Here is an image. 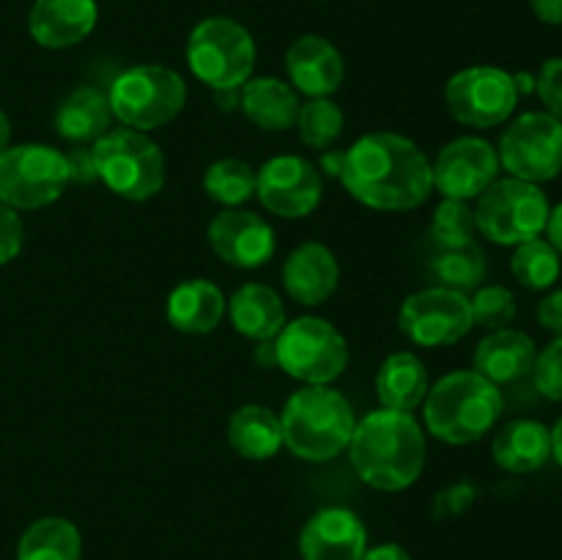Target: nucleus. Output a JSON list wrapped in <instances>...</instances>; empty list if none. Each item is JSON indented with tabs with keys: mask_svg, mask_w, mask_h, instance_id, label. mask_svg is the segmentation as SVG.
<instances>
[{
	"mask_svg": "<svg viewBox=\"0 0 562 560\" xmlns=\"http://www.w3.org/2000/svg\"><path fill=\"white\" fill-rule=\"evenodd\" d=\"M340 181L355 201L376 212H412L434 190L431 163L412 137L368 132L346 152Z\"/></svg>",
	"mask_w": 562,
	"mask_h": 560,
	"instance_id": "1",
	"label": "nucleus"
},
{
	"mask_svg": "<svg viewBox=\"0 0 562 560\" xmlns=\"http://www.w3.org/2000/svg\"><path fill=\"white\" fill-rule=\"evenodd\" d=\"M357 478L379 492H404L426 467V434L412 412L379 410L357 421L349 443Z\"/></svg>",
	"mask_w": 562,
	"mask_h": 560,
	"instance_id": "2",
	"label": "nucleus"
},
{
	"mask_svg": "<svg viewBox=\"0 0 562 560\" xmlns=\"http://www.w3.org/2000/svg\"><path fill=\"white\" fill-rule=\"evenodd\" d=\"M503 393L477 371H450L423 401L428 434L445 445H472L486 437L503 415Z\"/></svg>",
	"mask_w": 562,
	"mask_h": 560,
	"instance_id": "3",
	"label": "nucleus"
},
{
	"mask_svg": "<svg viewBox=\"0 0 562 560\" xmlns=\"http://www.w3.org/2000/svg\"><path fill=\"white\" fill-rule=\"evenodd\" d=\"M283 445L302 461H329L344 453L357 417L349 399L329 384H305L289 395L283 412Z\"/></svg>",
	"mask_w": 562,
	"mask_h": 560,
	"instance_id": "4",
	"label": "nucleus"
},
{
	"mask_svg": "<svg viewBox=\"0 0 562 560\" xmlns=\"http://www.w3.org/2000/svg\"><path fill=\"white\" fill-rule=\"evenodd\" d=\"M99 181L124 201H148L168 181V159L148 132L113 126L93 143Z\"/></svg>",
	"mask_w": 562,
	"mask_h": 560,
	"instance_id": "5",
	"label": "nucleus"
},
{
	"mask_svg": "<svg viewBox=\"0 0 562 560\" xmlns=\"http://www.w3.org/2000/svg\"><path fill=\"white\" fill-rule=\"evenodd\" d=\"M108 102L121 126L154 132L184 110L187 82L170 66L137 64L110 82Z\"/></svg>",
	"mask_w": 562,
	"mask_h": 560,
	"instance_id": "6",
	"label": "nucleus"
},
{
	"mask_svg": "<svg viewBox=\"0 0 562 560\" xmlns=\"http://www.w3.org/2000/svg\"><path fill=\"white\" fill-rule=\"evenodd\" d=\"M256 42L241 22L206 16L187 38V66L212 91H239L256 71Z\"/></svg>",
	"mask_w": 562,
	"mask_h": 560,
	"instance_id": "7",
	"label": "nucleus"
},
{
	"mask_svg": "<svg viewBox=\"0 0 562 560\" xmlns=\"http://www.w3.org/2000/svg\"><path fill=\"white\" fill-rule=\"evenodd\" d=\"M549 209L552 206H549V198L541 184L505 176L475 198L472 212H475V228L488 242L516 247L543 234Z\"/></svg>",
	"mask_w": 562,
	"mask_h": 560,
	"instance_id": "8",
	"label": "nucleus"
},
{
	"mask_svg": "<svg viewBox=\"0 0 562 560\" xmlns=\"http://www.w3.org/2000/svg\"><path fill=\"white\" fill-rule=\"evenodd\" d=\"M278 368L302 384H329L349 366V344L333 322L300 316L274 338Z\"/></svg>",
	"mask_w": 562,
	"mask_h": 560,
	"instance_id": "9",
	"label": "nucleus"
},
{
	"mask_svg": "<svg viewBox=\"0 0 562 560\" xmlns=\"http://www.w3.org/2000/svg\"><path fill=\"white\" fill-rule=\"evenodd\" d=\"M69 187L66 154L44 143L9 146L0 157V203L14 212H33L58 201Z\"/></svg>",
	"mask_w": 562,
	"mask_h": 560,
	"instance_id": "10",
	"label": "nucleus"
},
{
	"mask_svg": "<svg viewBox=\"0 0 562 560\" xmlns=\"http://www.w3.org/2000/svg\"><path fill=\"white\" fill-rule=\"evenodd\" d=\"M497 157L499 168L514 179L532 184L558 179L562 173V121L543 110L516 115L499 135Z\"/></svg>",
	"mask_w": 562,
	"mask_h": 560,
	"instance_id": "11",
	"label": "nucleus"
},
{
	"mask_svg": "<svg viewBox=\"0 0 562 560\" xmlns=\"http://www.w3.org/2000/svg\"><path fill=\"white\" fill-rule=\"evenodd\" d=\"M519 104L516 77L499 66H467L445 86V108L459 124L492 130L505 124Z\"/></svg>",
	"mask_w": 562,
	"mask_h": 560,
	"instance_id": "12",
	"label": "nucleus"
},
{
	"mask_svg": "<svg viewBox=\"0 0 562 560\" xmlns=\"http://www.w3.org/2000/svg\"><path fill=\"white\" fill-rule=\"evenodd\" d=\"M470 296L461 291L428 285L415 291L401 302L398 329L417 346L437 349V346L459 344L472 333Z\"/></svg>",
	"mask_w": 562,
	"mask_h": 560,
	"instance_id": "13",
	"label": "nucleus"
},
{
	"mask_svg": "<svg viewBox=\"0 0 562 560\" xmlns=\"http://www.w3.org/2000/svg\"><path fill=\"white\" fill-rule=\"evenodd\" d=\"M256 195L267 212L283 220H302L322 206V170L296 154H280L258 168Z\"/></svg>",
	"mask_w": 562,
	"mask_h": 560,
	"instance_id": "14",
	"label": "nucleus"
},
{
	"mask_svg": "<svg viewBox=\"0 0 562 560\" xmlns=\"http://www.w3.org/2000/svg\"><path fill=\"white\" fill-rule=\"evenodd\" d=\"M497 179V148L483 137H456L439 148L431 165L434 187L442 192V198H456V201H475Z\"/></svg>",
	"mask_w": 562,
	"mask_h": 560,
	"instance_id": "15",
	"label": "nucleus"
},
{
	"mask_svg": "<svg viewBox=\"0 0 562 560\" xmlns=\"http://www.w3.org/2000/svg\"><path fill=\"white\" fill-rule=\"evenodd\" d=\"M209 247L228 267L258 269L269 264L278 250L274 228L256 212L247 209H225L214 214L206 228Z\"/></svg>",
	"mask_w": 562,
	"mask_h": 560,
	"instance_id": "16",
	"label": "nucleus"
},
{
	"mask_svg": "<svg viewBox=\"0 0 562 560\" xmlns=\"http://www.w3.org/2000/svg\"><path fill=\"white\" fill-rule=\"evenodd\" d=\"M368 530L349 508H322L305 522L300 533L302 560H362Z\"/></svg>",
	"mask_w": 562,
	"mask_h": 560,
	"instance_id": "17",
	"label": "nucleus"
},
{
	"mask_svg": "<svg viewBox=\"0 0 562 560\" xmlns=\"http://www.w3.org/2000/svg\"><path fill=\"white\" fill-rule=\"evenodd\" d=\"M285 71L291 88L307 99L333 97L346 77V60L329 38L307 33L300 36L285 53Z\"/></svg>",
	"mask_w": 562,
	"mask_h": 560,
	"instance_id": "18",
	"label": "nucleus"
},
{
	"mask_svg": "<svg viewBox=\"0 0 562 560\" xmlns=\"http://www.w3.org/2000/svg\"><path fill=\"white\" fill-rule=\"evenodd\" d=\"M97 20V0H33L27 31L38 47L66 49L86 42Z\"/></svg>",
	"mask_w": 562,
	"mask_h": 560,
	"instance_id": "19",
	"label": "nucleus"
},
{
	"mask_svg": "<svg viewBox=\"0 0 562 560\" xmlns=\"http://www.w3.org/2000/svg\"><path fill=\"white\" fill-rule=\"evenodd\" d=\"M340 267L335 253L322 242H302L283 261V289L294 302L316 307L335 294Z\"/></svg>",
	"mask_w": 562,
	"mask_h": 560,
	"instance_id": "20",
	"label": "nucleus"
},
{
	"mask_svg": "<svg viewBox=\"0 0 562 560\" xmlns=\"http://www.w3.org/2000/svg\"><path fill=\"white\" fill-rule=\"evenodd\" d=\"M536 357L538 346L527 333L514 327L492 329L472 355V371H477L499 388V384H514L530 377Z\"/></svg>",
	"mask_w": 562,
	"mask_h": 560,
	"instance_id": "21",
	"label": "nucleus"
},
{
	"mask_svg": "<svg viewBox=\"0 0 562 560\" xmlns=\"http://www.w3.org/2000/svg\"><path fill=\"white\" fill-rule=\"evenodd\" d=\"M492 459L499 470L527 475L552 461V428L532 417L510 421L494 434Z\"/></svg>",
	"mask_w": 562,
	"mask_h": 560,
	"instance_id": "22",
	"label": "nucleus"
},
{
	"mask_svg": "<svg viewBox=\"0 0 562 560\" xmlns=\"http://www.w3.org/2000/svg\"><path fill=\"white\" fill-rule=\"evenodd\" d=\"M228 300L206 278L181 280L165 302V316L173 329L184 335H209L220 327Z\"/></svg>",
	"mask_w": 562,
	"mask_h": 560,
	"instance_id": "23",
	"label": "nucleus"
},
{
	"mask_svg": "<svg viewBox=\"0 0 562 560\" xmlns=\"http://www.w3.org/2000/svg\"><path fill=\"white\" fill-rule=\"evenodd\" d=\"M113 110H110L108 93L93 86H77L58 102L53 115L55 135L66 143L86 146L97 143L104 132L113 130Z\"/></svg>",
	"mask_w": 562,
	"mask_h": 560,
	"instance_id": "24",
	"label": "nucleus"
},
{
	"mask_svg": "<svg viewBox=\"0 0 562 560\" xmlns=\"http://www.w3.org/2000/svg\"><path fill=\"white\" fill-rule=\"evenodd\" d=\"M239 108L263 132H285L300 115V93L278 77H250L239 88Z\"/></svg>",
	"mask_w": 562,
	"mask_h": 560,
	"instance_id": "25",
	"label": "nucleus"
},
{
	"mask_svg": "<svg viewBox=\"0 0 562 560\" xmlns=\"http://www.w3.org/2000/svg\"><path fill=\"white\" fill-rule=\"evenodd\" d=\"M231 324L250 340H274L285 327V307L278 291L267 283H245L228 300Z\"/></svg>",
	"mask_w": 562,
	"mask_h": 560,
	"instance_id": "26",
	"label": "nucleus"
},
{
	"mask_svg": "<svg viewBox=\"0 0 562 560\" xmlns=\"http://www.w3.org/2000/svg\"><path fill=\"white\" fill-rule=\"evenodd\" d=\"M431 377L426 362L412 351H393L384 357L376 373V399L384 410L415 412L426 401Z\"/></svg>",
	"mask_w": 562,
	"mask_h": 560,
	"instance_id": "27",
	"label": "nucleus"
},
{
	"mask_svg": "<svg viewBox=\"0 0 562 560\" xmlns=\"http://www.w3.org/2000/svg\"><path fill=\"white\" fill-rule=\"evenodd\" d=\"M423 261L434 285L461 291V294L481 289L488 272L486 253L477 245V239L467 245H431Z\"/></svg>",
	"mask_w": 562,
	"mask_h": 560,
	"instance_id": "28",
	"label": "nucleus"
},
{
	"mask_svg": "<svg viewBox=\"0 0 562 560\" xmlns=\"http://www.w3.org/2000/svg\"><path fill=\"white\" fill-rule=\"evenodd\" d=\"M228 445L247 461H267L283 448L280 415L263 404H245L228 417Z\"/></svg>",
	"mask_w": 562,
	"mask_h": 560,
	"instance_id": "29",
	"label": "nucleus"
},
{
	"mask_svg": "<svg viewBox=\"0 0 562 560\" xmlns=\"http://www.w3.org/2000/svg\"><path fill=\"white\" fill-rule=\"evenodd\" d=\"M82 536L64 516H42L31 522L16 544V560H80Z\"/></svg>",
	"mask_w": 562,
	"mask_h": 560,
	"instance_id": "30",
	"label": "nucleus"
},
{
	"mask_svg": "<svg viewBox=\"0 0 562 560\" xmlns=\"http://www.w3.org/2000/svg\"><path fill=\"white\" fill-rule=\"evenodd\" d=\"M258 170L247 159L223 157L203 173V192L225 209H239L256 195Z\"/></svg>",
	"mask_w": 562,
	"mask_h": 560,
	"instance_id": "31",
	"label": "nucleus"
},
{
	"mask_svg": "<svg viewBox=\"0 0 562 560\" xmlns=\"http://www.w3.org/2000/svg\"><path fill=\"white\" fill-rule=\"evenodd\" d=\"M510 272L516 283L530 291H547L558 283L562 272V256L547 239H530L516 245L510 256Z\"/></svg>",
	"mask_w": 562,
	"mask_h": 560,
	"instance_id": "32",
	"label": "nucleus"
},
{
	"mask_svg": "<svg viewBox=\"0 0 562 560\" xmlns=\"http://www.w3.org/2000/svg\"><path fill=\"white\" fill-rule=\"evenodd\" d=\"M346 115L340 110L338 102H333L329 97L322 99H307L300 108L296 115V135L305 143L307 148H316V152H327L338 143V137L344 135Z\"/></svg>",
	"mask_w": 562,
	"mask_h": 560,
	"instance_id": "33",
	"label": "nucleus"
},
{
	"mask_svg": "<svg viewBox=\"0 0 562 560\" xmlns=\"http://www.w3.org/2000/svg\"><path fill=\"white\" fill-rule=\"evenodd\" d=\"M475 212L470 201H456V198H442L437 206L428 228V242L431 245H467L475 239Z\"/></svg>",
	"mask_w": 562,
	"mask_h": 560,
	"instance_id": "34",
	"label": "nucleus"
},
{
	"mask_svg": "<svg viewBox=\"0 0 562 560\" xmlns=\"http://www.w3.org/2000/svg\"><path fill=\"white\" fill-rule=\"evenodd\" d=\"M470 307H472V324L483 329H503L510 327V322L516 318V296L514 291L505 289V285L492 283V285H481L475 289V294L470 296Z\"/></svg>",
	"mask_w": 562,
	"mask_h": 560,
	"instance_id": "35",
	"label": "nucleus"
},
{
	"mask_svg": "<svg viewBox=\"0 0 562 560\" xmlns=\"http://www.w3.org/2000/svg\"><path fill=\"white\" fill-rule=\"evenodd\" d=\"M530 377L543 399L562 404V338L549 340V344L538 351Z\"/></svg>",
	"mask_w": 562,
	"mask_h": 560,
	"instance_id": "36",
	"label": "nucleus"
},
{
	"mask_svg": "<svg viewBox=\"0 0 562 560\" xmlns=\"http://www.w3.org/2000/svg\"><path fill=\"white\" fill-rule=\"evenodd\" d=\"M536 93L543 104V113L562 121V58L543 60L536 77Z\"/></svg>",
	"mask_w": 562,
	"mask_h": 560,
	"instance_id": "37",
	"label": "nucleus"
},
{
	"mask_svg": "<svg viewBox=\"0 0 562 560\" xmlns=\"http://www.w3.org/2000/svg\"><path fill=\"white\" fill-rule=\"evenodd\" d=\"M22 245H25V225H22V217L14 209L0 203V267L14 261L22 253Z\"/></svg>",
	"mask_w": 562,
	"mask_h": 560,
	"instance_id": "38",
	"label": "nucleus"
},
{
	"mask_svg": "<svg viewBox=\"0 0 562 560\" xmlns=\"http://www.w3.org/2000/svg\"><path fill=\"white\" fill-rule=\"evenodd\" d=\"M477 497V489L472 486V483H456V486H448L445 492L437 494V500H434V514L439 516V519H445V516H456L461 514V511H467L472 505V500Z\"/></svg>",
	"mask_w": 562,
	"mask_h": 560,
	"instance_id": "39",
	"label": "nucleus"
},
{
	"mask_svg": "<svg viewBox=\"0 0 562 560\" xmlns=\"http://www.w3.org/2000/svg\"><path fill=\"white\" fill-rule=\"evenodd\" d=\"M66 168H69V184L91 187L93 181H99L93 148L77 146L71 152H66Z\"/></svg>",
	"mask_w": 562,
	"mask_h": 560,
	"instance_id": "40",
	"label": "nucleus"
},
{
	"mask_svg": "<svg viewBox=\"0 0 562 560\" xmlns=\"http://www.w3.org/2000/svg\"><path fill=\"white\" fill-rule=\"evenodd\" d=\"M538 324L554 338H562V289L549 291L541 302H538Z\"/></svg>",
	"mask_w": 562,
	"mask_h": 560,
	"instance_id": "41",
	"label": "nucleus"
},
{
	"mask_svg": "<svg viewBox=\"0 0 562 560\" xmlns=\"http://www.w3.org/2000/svg\"><path fill=\"white\" fill-rule=\"evenodd\" d=\"M530 9L543 25H562V0H530Z\"/></svg>",
	"mask_w": 562,
	"mask_h": 560,
	"instance_id": "42",
	"label": "nucleus"
},
{
	"mask_svg": "<svg viewBox=\"0 0 562 560\" xmlns=\"http://www.w3.org/2000/svg\"><path fill=\"white\" fill-rule=\"evenodd\" d=\"M362 560H412L401 544H379V547H368Z\"/></svg>",
	"mask_w": 562,
	"mask_h": 560,
	"instance_id": "43",
	"label": "nucleus"
},
{
	"mask_svg": "<svg viewBox=\"0 0 562 560\" xmlns=\"http://www.w3.org/2000/svg\"><path fill=\"white\" fill-rule=\"evenodd\" d=\"M543 234H547L549 245H552L554 250L562 256V201L554 209H549V220H547V228H543Z\"/></svg>",
	"mask_w": 562,
	"mask_h": 560,
	"instance_id": "44",
	"label": "nucleus"
},
{
	"mask_svg": "<svg viewBox=\"0 0 562 560\" xmlns=\"http://www.w3.org/2000/svg\"><path fill=\"white\" fill-rule=\"evenodd\" d=\"M252 357H256L258 368H278V355H274V340H258L256 351H252Z\"/></svg>",
	"mask_w": 562,
	"mask_h": 560,
	"instance_id": "45",
	"label": "nucleus"
},
{
	"mask_svg": "<svg viewBox=\"0 0 562 560\" xmlns=\"http://www.w3.org/2000/svg\"><path fill=\"white\" fill-rule=\"evenodd\" d=\"M344 163H346V152H324L322 154V170L327 176H338L340 179Z\"/></svg>",
	"mask_w": 562,
	"mask_h": 560,
	"instance_id": "46",
	"label": "nucleus"
},
{
	"mask_svg": "<svg viewBox=\"0 0 562 560\" xmlns=\"http://www.w3.org/2000/svg\"><path fill=\"white\" fill-rule=\"evenodd\" d=\"M9 146H11V121H9V115L0 110V157L9 152Z\"/></svg>",
	"mask_w": 562,
	"mask_h": 560,
	"instance_id": "47",
	"label": "nucleus"
},
{
	"mask_svg": "<svg viewBox=\"0 0 562 560\" xmlns=\"http://www.w3.org/2000/svg\"><path fill=\"white\" fill-rule=\"evenodd\" d=\"M552 459L562 467V417L552 426Z\"/></svg>",
	"mask_w": 562,
	"mask_h": 560,
	"instance_id": "48",
	"label": "nucleus"
},
{
	"mask_svg": "<svg viewBox=\"0 0 562 560\" xmlns=\"http://www.w3.org/2000/svg\"><path fill=\"white\" fill-rule=\"evenodd\" d=\"M214 99H217V102H223L220 104L223 110L239 108V91H214Z\"/></svg>",
	"mask_w": 562,
	"mask_h": 560,
	"instance_id": "49",
	"label": "nucleus"
}]
</instances>
